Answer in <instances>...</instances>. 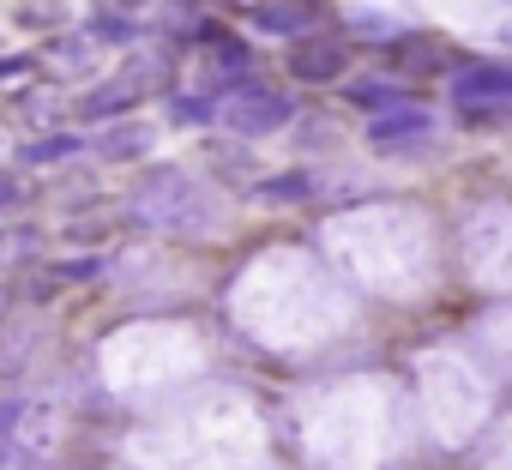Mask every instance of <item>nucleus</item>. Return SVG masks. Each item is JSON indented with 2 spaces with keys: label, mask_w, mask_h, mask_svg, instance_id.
Wrapping results in <instances>:
<instances>
[{
  "label": "nucleus",
  "mask_w": 512,
  "mask_h": 470,
  "mask_svg": "<svg viewBox=\"0 0 512 470\" xmlns=\"http://www.w3.org/2000/svg\"><path fill=\"white\" fill-rule=\"evenodd\" d=\"M452 103L458 109H500L512 103V61H476L452 73Z\"/></svg>",
  "instance_id": "f03ea898"
},
{
  "label": "nucleus",
  "mask_w": 512,
  "mask_h": 470,
  "mask_svg": "<svg viewBox=\"0 0 512 470\" xmlns=\"http://www.w3.org/2000/svg\"><path fill=\"white\" fill-rule=\"evenodd\" d=\"M139 97H145V73H127V79L97 85V91L85 97V115H91V121H115V115H127Z\"/></svg>",
  "instance_id": "423d86ee"
},
{
  "label": "nucleus",
  "mask_w": 512,
  "mask_h": 470,
  "mask_svg": "<svg viewBox=\"0 0 512 470\" xmlns=\"http://www.w3.org/2000/svg\"><path fill=\"white\" fill-rule=\"evenodd\" d=\"M211 115H217L211 97H175V103H169V121H181V127H205Z\"/></svg>",
  "instance_id": "9b49d317"
},
{
  "label": "nucleus",
  "mask_w": 512,
  "mask_h": 470,
  "mask_svg": "<svg viewBox=\"0 0 512 470\" xmlns=\"http://www.w3.org/2000/svg\"><path fill=\"white\" fill-rule=\"evenodd\" d=\"M500 37H506V43H512V19H506V25H500Z\"/></svg>",
  "instance_id": "2eb2a0df"
},
{
  "label": "nucleus",
  "mask_w": 512,
  "mask_h": 470,
  "mask_svg": "<svg viewBox=\"0 0 512 470\" xmlns=\"http://www.w3.org/2000/svg\"><path fill=\"white\" fill-rule=\"evenodd\" d=\"M223 127L229 133H241V139H260V133H278V127H290L296 121V103L284 97V91H266V85H235L229 97H223Z\"/></svg>",
  "instance_id": "f257e3e1"
},
{
  "label": "nucleus",
  "mask_w": 512,
  "mask_h": 470,
  "mask_svg": "<svg viewBox=\"0 0 512 470\" xmlns=\"http://www.w3.org/2000/svg\"><path fill=\"white\" fill-rule=\"evenodd\" d=\"M422 133H434V115H428V109H416V103L386 109V115H374V121H368V145H380V151H392V145H416Z\"/></svg>",
  "instance_id": "20e7f679"
},
{
  "label": "nucleus",
  "mask_w": 512,
  "mask_h": 470,
  "mask_svg": "<svg viewBox=\"0 0 512 470\" xmlns=\"http://www.w3.org/2000/svg\"><path fill=\"white\" fill-rule=\"evenodd\" d=\"M253 199H266V205H278V199H314V175H278V181H260V187H253Z\"/></svg>",
  "instance_id": "9d476101"
},
{
  "label": "nucleus",
  "mask_w": 512,
  "mask_h": 470,
  "mask_svg": "<svg viewBox=\"0 0 512 470\" xmlns=\"http://www.w3.org/2000/svg\"><path fill=\"white\" fill-rule=\"evenodd\" d=\"M356 109H374V115H386V109H404V103H416L404 85H392V79H362V85H350L344 91Z\"/></svg>",
  "instance_id": "6e6552de"
},
{
  "label": "nucleus",
  "mask_w": 512,
  "mask_h": 470,
  "mask_svg": "<svg viewBox=\"0 0 512 470\" xmlns=\"http://www.w3.org/2000/svg\"><path fill=\"white\" fill-rule=\"evenodd\" d=\"M217 67L223 73H247V49L241 43H217Z\"/></svg>",
  "instance_id": "f8f14e48"
},
{
  "label": "nucleus",
  "mask_w": 512,
  "mask_h": 470,
  "mask_svg": "<svg viewBox=\"0 0 512 470\" xmlns=\"http://www.w3.org/2000/svg\"><path fill=\"white\" fill-rule=\"evenodd\" d=\"M19 73H31V55H0V79H19Z\"/></svg>",
  "instance_id": "4468645a"
},
{
  "label": "nucleus",
  "mask_w": 512,
  "mask_h": 470,
  "mask_svg": "<svg viewBox=\"0 0 512 470\" xmlns=\"http://www.w3.org/2000/svg\"><path fill=\"white\" fill-rule=\"evenodd\" d=\"M79 151H85L79 133H43V139H25V145H19V163H25V169H49V163L79 157Z\"/></svg>",
  "instance_id": "0eeeda50"
},
{
  "label": "nucleus",
  "mask_w": 512,
  "mask_h": 470,
  "mask_svg": "<svg viewBox=\"0 0 512 470\" xmlns=\"http://www.w3.org/2000/svg\"><path fill=\"white\" fill-rule=\"evenodd\" d=\"M97 151L103 157H139V151H151V127H115L97 139Z\"/></svg>",
  "instance_id": "1a4fd4ad"
},
{
  "label": "nucleus",
  "mask_w": 512,
  "mask_h": 470,
  "mask_svg": "<svg viewBox=\"0 0 512 470\" xmlns=\"http://www.w3.org/2000/svg\"><path fill=\"white\" fill-rule=\"evenodd\" d=\"M133 31H139L133 19H97V37H109V43H127Z\"/></svg>",
  "instance_id": "ddd939ff"
},
{
  "label": "nucleus",
  "mask_w": 512,
  "mask_h": 470,
  "mask_svg": "<svg viewBox=\"0 0 512 470\" xmlns=\"http://www.w3.org/2000/svg\"><path fill=\"white\" fill-rule=\"evenodd\" d=\"M344 43L338 37H296L290 43V79H302V85H332L338 73H344Z\"/></svg>",
  "instance_id": "7ed1b4c3"
},
{
  "label": "nucleus",
  "mask_w": 512,
  "mask_h": 470,
  "mask_svg": "<svg viewBox=\"0 0 512 470\" xmlns=\"http://www.w3.org/2000/svg\"><path fill=\"white\" fill-rule=\"evenodd\" d=\"M253 19V31H266V37H314V13L308 7H290V0H266V7H253L247 13Z\"/></svg>",
  "instance_id": "39448f33"
}]
</instances>
